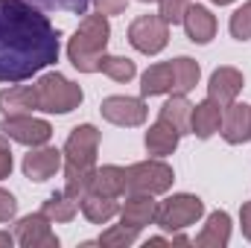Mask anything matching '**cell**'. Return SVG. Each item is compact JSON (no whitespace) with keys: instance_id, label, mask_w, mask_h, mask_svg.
Returning <instances> with one entry per match:
<instances>
[{"instance_id":"obj_1","label":"cell","mask_w":251,"mask_h":248,"mask_svg":"<svg viewBox=\"0 0 251 248\" xmlns=\"http://www.w3.org/2000/svg\"><path fill=\"white\" fill-rule=\"evenodd\" d=\"M59 62V29L26 0H0V82H24Z\"/></svg>"},{"instance_id":"obj_2","label":"cell","mask_w":251,"mask_h":248,"mask_svg":"<svg viewBox=\"0 0 251 248\" xmlns=\"http://www.w3.org/2000/svg\"><path fill=\"white\" fill-rule=\"evenodd\" d=\"M97 152H100V131L91 123L76 125L64 143V193L67 196L82 198L91 190Z\"/></svg>"},{"instance_id":"obj_3","label":"cell","mask_w":251,"mask_h":248,"mask_svg":"<svg viewBox=\"0 0 251 248\" xmlns=\"http://www.w3.org/2000/svg\"><path fill=\"white\" fill-rule=\"evenodd\" d=\"M108 38H111L108 15L97 12V15L82 18L79 29L73 32V38L67 44V59H70V64L76 70H82V73H97L102 56H105Z\"/></svg>"},{"instance_id":"obj_4","label":"cell","mask_w":251,"mask_h":248,"mask_svg":"<svg viewBox=\"0 0 251 248\" xmlns=\"http://www.w3.org/2000/svg\"><path fill=\"white\" fill-rule=\"evenodd\" d=\"M35 91H38V111H47V114H67L79 108L85 99L82 88L73 85L62 73H44L35 82Z\"/></svg>"},{"instance_id":"obj_5","label":"cell","mask_w":251,"mask_h":248,"mask_svg":"<svg viewBox=\"0 0 251 248\" xmlns=\"http://www.w3.org/2000/svg\"><path fill=\"white\" fill-rule=\"evenodd\" d=\"M204 213V201L199 196H190V193H176L170 196L167 201L158 204V213H155V225L167 234H176V231H184L190 225H196Z\"/></svg>"},{"instance_id":"obj_6","label":"cell","mask_w":251,"mask_h":248,"mask_svg":"<svg viewBox=\"0 0 251 248\" xmlns=\"http://www.w3.org/2000/svg\"><path fill=\"white\" fill-rule=\"evenodd\" d=\"M173 181H176L173 167L164 161H140V164H131L126 170V193L158 196V193H167Z\"/></svg>"},{"instance_id":"obj_7","label":"cell","mask_w":251,"mask_h":248,"mask_svg":"<svg viewBox=\"0 0 251 248\" xmlns=\"http://www.w3.org/2000/svg\"><path fill=\"white\" fill-rule=\"evenodd\" d=\"M128 41L143 56H158L170 41V24L161 15H140L128 26Z\"/></svg>"},{"instance_id":"obj_8","label":"cell","mask_w":251,"mask_h":248,"mask_svg":"<svg viewBox=\"0 0 251 248\" xmlns=\"http://www.w3.org/2000/svg\"><path fill=\"white\" fill-rule=\"evenodd\" d=\"M0 131L24 146H44L53 137V125L47 120H38L32 114H15V117H3Z\"/></svg>"},{"instance_id":"obj_9","label":"cell","mask_w":251,"mask_h":248,"mask_svg":"<svg viewBox=\"0 0 251 248\" xmlns=\"http://www.w3.org/2000/svg\"><path fill=\"white\" fill-rule=\"evenodd\" d=\"M15 243L24 248H59V237L53 234L44 213H29L15 225Z\"/></svg>"},{"instance_id":"obj_10","label":"cell","mask_w":251,"mask_h":248,"mask_svg":"<svg viewBox=\"0 0 251 248\" xmlns=\"http://www.w3.org/2000/svg\"><path fill=\"white\" fill-rule=\"evenodd\" d=\"M100 111H102V117L108 123L126 125V128L146 123V114H149L146 102L140 97H108V99H102Z\"/></svg>"},{"instance_id":"obj_11","label":"cell","mask_w":251,"mask_h":248,"mask_svg":"<svg viewBox=\"0 0 251 248\" xmlns=\"http://www.w3.org/2000/svg\"><path fill=\"white\" fill-rule=\"evenodd\" d=\"M64 164V152L56 146H32L29 155H24V175L32 181H47L53 178Z\"/></svg>"},{"instance_id":"obj_12","label":"cell","mask_w":251,"mask_h":248,"mask_svg":"<svg viewBox=\"0 0 251 248\" xmlns=\"http://www.w3.org/2000/svg\"><path fill=\"white\" fill-rule=\"evenodd\" d=\"M155 213H158V201L149 193H128L123 210H120V225L131 231H143L146 225L155 222Z\"/></svg>"},{"instance_id":"obj_13","label":"cell","mask_w":251,"mask_h":248,"mask_svg":"<svg viewBox=\"0 0 251 248\" xmlns=\"http://www.w3.org/2000/svg\"><path fill=\"white\" fill-rule=\"evenodd\" d=\"M222 137L228 143H246L251 140V105H243V102H228L222 108Z\"/></svg>"},{"instance_id":"obj_14","label":"cell","mask_w":251,"mask_h":248,"mask_svg":"<svg viewBox=\"0 0 251 248\" xmlns=\"http://www.w3.org/2000/svg\"><path fill=\"white\" fill-rule=\"evenodd\" d=\"M243 91V73L237 67H216L210 73V82H207V97L216 99L222 108L228 102H234Z\"/></svg>"},{"instance_id":"obj_15","label":"cell","mask_w":251,"mask_h":248,"mask_svg":"<svg viewBox=\"0 0 251 248\" xmlns=\"http://www.w3.org/2000/svg\"><path fill=\"white\" fill-rule=\"evenodd\" d=\"M222 128V105L216 99H204L199 105H193V114H190V134L207 140L210 134H216Z\"/></svg>"},{"instance_id":"obj_16","label":"cell","mask_w":251,"mask_h":248,"mask_svg":"<svg viewBox=\"0 0 251 248\" xmlns=\"http://www.w3.org/2000/svg\"><path fill=\"white\" fill-rule=\"evenodd\" d=\"M0 111L6 117L38 111V91H35V85H15L9 91H0Z\"/></svg>"},{"instance_id":"obj_17","label":"cell","mask_w":251,"mask_h":248,"mask_svg":"<svg viewBox=\"0 0 251 248\" xmlns=\"http://www.w3.org/2000/svg\"><path fill=\"white\" fill-rule=\"evenodd\" d=\"M178 140H181V131L176 125H170L167 120L158 117V123L149 125L143 143H146V152L155 155V158H164V155H173L178 149Z\"/></svg>"},{"instance_id":"obj_18","label":"cell","mask_w":251,"mask_h":248,"mask_svg":"<svg viewBox=\"0 0 251 248\" xmlns=\"http://www.w3.org/2000/svg\"><path fill=\"white\" fill-rule=\"evenodd\" d=\"M184 29H187V38L193 44H207L213 35H216V18H213V12L210 9H204V6H193L190 3V9L184 12Z\"/></svg>"},{"instance_id":"obj_19","label":"cell","mask_w":251,"mask_h":248,"mask_svg":"<svg viewBox=\"0 0 251 248\" xmlns=\"http://www.w3.org/2000/svg\"><path fill=\"white\" fill-rule=\"evenodd\" d=\"M231 240V216L225 210H213L201 228V234L196 237L199 248H225Z\"/></svg>"},{"instance_id":"obj_20","label":"cell","mask_w":251,"mask_h":248,"mask_svg":"<svg viewBox=\"0 0 251 248\" xmlns=\"http://www.w3.org/2000/svg\"><path fill=\"white\" fill-rule=\"evenodd\" d=\"M79 207H82V213H85L94 225H105L108 219H114V216L120 213L117 198L100 196V193H85V196L79 198Z\"/></svg>"},{"instance_id":"obj_21","label":"cell","mask_w":251,"mask_h":248,"mask_svg":"<svg viewBox=\"0 0 251 248\" xmlns=\"http://www.w3.org/2000/svg\"><path fill=\"white\" fill-rule=\"evenodd\" d=\"M88 193H100V196H111V198L123 196L126 193V170L123 167H114V164L94 170V178H91V190Z\"/></svg>"},{"instance_id":"obj_22","label":"cell","mask_w":251,"mask_h":248,"mask_svg":"<svg viewBox=\"0 0 251 248\" xmlns=\"http://www.w3.org/2000/svg\"><path fill=\"white\" fill-rule=\"evenodd\" d=\"M176 85L173 79V62H161L146 67V73L140 76V94L143 97H158V94H170Z\"/></svg>"},{"instance_id":"obj_23","label":"cell","mask_w":251,"mask_h":248,"mask_svg":"<svg viewBox=\"0 0 251 248\" xmlns=\"http://www.w3.org/2000/svg\"><path fill=\"white\" fill-rule=\"evenodd\" d=\"M190 114H193V105H190V99L184 94H176V97H170V99L161 105V120H167L170 125H176L181 134L190 131Z\"/></svg>"},{"instance_id":"obj_24","label":"cell","mask_w":251,"mask_h":248,"mask_svg":"<svg viewBox=\"0 0 251 248\" xmlns=\"http://www.w3.org/2000/svg\"><path fill=\"white\" fill-rule=\"evenodd\" d=\"M41 213H44L50 222H70V219L79 213V198H73V196H67L64 190H59V193H53V196L44 201Z\"/></svg>"},{"instance_id":"obj_25","label":"cell","mask_w":251,"mask_h":248,"mask_svg":"<svg viewBox=\"0 0 251 248\" xmlns=\"http://www.w3.org/2000/svg\"><path fill=\"white\" fill-rule=\"evenodd\" d=\"M199 76H201L199 64L193 62V59H187V56H178V59L173 62V79H176L173 91H176V94H187V91H193V88L199 85Z\"/></svg>"},{"instance_id":"obj_26","label":"cell","mask_w":251,"mask_h":248,"mask_svg":"<svg viewBox=\"0 0 251 248\" xmlns=\"http://www.w3.org/2000/svg\"><path fill=\"white\" fill-rule=\"evenodd\" d=\"M100 70H102L108 79H114V82H131V79L137 76L134 62H131V59H123V56H102Z\"/></svg>"},{"instance_id":"obj_27","label":"cell","mask_w":251,"mask_h":248,"mask_svg":"<svg viewBox=\"0 0 251 248\" xmlns=\"http://www.w3.org/2000/svg\"><path fill=\"white\" fill-rule=\"evenodd\" d=\"M231 35L237 41H249L251 38V3H243L231 15Z\"/></svg>"},{"instance_id":"obj_28","label":"cell","mask_w":251,"mask_h":248,"mask_svg":"<svg viewBox=\"0 0 251 248\" xmlns=\"http://www.w3.org/2000/svg\"><path fill=\"white\" fill-rule=\"evenodd\" d=\"M134 240H137V231H131V228H126V225H114V228H108V231L100 237V246L126 248V246H131Z\"/></svg>"},{"instance_id":"obj_29","label":"cell","mask_w":251,"mask_h":248,"mask_svg":"<svg viewBox=\"0 0 251 248\" xmlns=\"http://www.w3.org/2000/svg\"><path fill=\"white\" fill-rule=\"evenodd\" d=\"M161 3V18L167 21V24H181L184 21V12L190 9V3L193 0H158Z\"/></svg>"},{"instance_id":"obj_30","label":"cell","mask_w":251,"mask_h":248,"mask_svg":"<svg viewBox=\"0 0 251 248\" xmlns=\"http://www.w3.org/2000/svg\"><path fill=\"white\" fill-rule=\"evenodd\" d=\"M35 6H44V9H59V12H70V15H85L88 6L94 0H32Z\"/></svg>"},{"instance_id":"obj_31","label":"cell","mask_w":251,"mask_h":248,"mask_svg":"<svg viewBox=\"0 0 251 248\" xmlns=\"http://www.w3.org/2000/svg\"><path fill=\"white\" fill-rule=\"evenodd\" d=\"M15 213H18V201H15V196H12L9 190L0 187V222L15 219Z\"/></svg>"},{"instance_id":"obj_32","label":"cell","mask_w":251,"mask_h":248,"mask_svg":"<svg viewBox=\"0 0 251 248\" xmlns=\"http://www.w3.org/2000/svg\"><path fill=\"white\" fill-rule=\"evenodd\" d=\"M9 173H12V149H9L6 137L0 134V181L9 178Z\"/></svg>"},{"instance_id":"obj_33","label":"cell","mask_w":251,"mask_h":248,"mask_svg":"<svg viewBox=\"0 0 251 248\" xmlns=\"http://www.w3.org/2000/svg\"><path fill=\"white\" fill-rule=\"evenodd\" d=\"M126 3L128 0H94L97 12H102V15H120L126 9Z\"/></svg>"},{"instance_id":"obj_34","label":"cell","mask_w":251,"mask_h":248,"mask_svg":"<svg viewBox=\"0 0 251 248\" xmlns=\"http://www.w3.org/2000/svg\"><path fill=\"white\" fill-rule=\"evenodd\" d=\"M240 225H243V237L251 240V201H246L240 210Z\"/></svg>"},{"instance_id":"obj_35","label":"cell","mask_w":251,"mask_h":248,"mask_svg":"<svg viewBox=\"0 0 251 248\" xmlns=\"http://www.w3.org/2000/svg\"><path fill=\"white\" fill-rule=\"evenodd\" d=\"M12 243H15V237H12V234H6V231H0V246H3V248H9Z\"/></svg>"},{"instance_id":"obj_36","label":"cell","mask_w":251,"mask_h":248,"mask_svg":"<svg viewBox=\"0 0 251 248\" xmlns=\"http://www.w3.org/2000/svg\"><path fill=\"white\" fill-rule=\"evenodd\" d=\"M210 3H216V6H228V3H234V0H210Z\"/></svg>"},{"instance_id":"obj_37","label":"cell","mask_w":251,"mask_h":248,"mask_svg":"<svg viewBox=\"0 0 251 248\" xmlns=\"http://www.w3.org/2000/svg\"><path fill=\"white\" fill-rule=\"evenodd\" d=\"M140 3H155V0H140Z\"/></svg>"}]
</instances>
